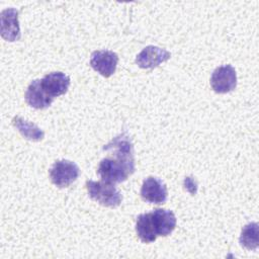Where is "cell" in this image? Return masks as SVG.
I'll return each mask as SVG.
<instances>
[{
	"mask_svg": "<svg viewBox=\"0 0 259 259\" xmlns=\"http://www.w3.org/2000/svg\"><path fill=\"white\" fill-rule=\"evenodd\" d=\"M70 82V77L63 72L49 73L40 80L44 90L52 98L65 94L69 89Z\"/></svg>",
	"mask_w": 259,
	"mask_h": 259,
	"instance_id": "10",
	"label": "cell"
},
{
	"mask_svg": "<svg viewBox=\"0 0 259 259\" xmlns=\"http://www.w3.org/2000/svg\"><path fill=\"white\" fill-rule=\"evenodd\" d=\"M259 231L257 223H249L243 227L240 235V244L248 250H256L258 248Z\"/></svg>",
	"mask_w": 259,
	"mask_h": 259,
	"instance_id": "15",
	"label": "cell"
},
{
	"mask_svg": "<svg viewBox=\"0 0 259 259\" xmlns=\"http://www.w3.org/2000/svg\"><path fill=\"white\" fill-rule=\"evenodd\" d=\"M80 175L78 165L69 160H58L50 169L52 182L60 187L65 188L71 185Z\"/></svg>",
	"mask_w": 259,
	"mask_h": 259,
	"instance_id": "3",
	"label": "cell"
},
{
	"mask_svg": "<svg viewBox=\"0 0 259 259\" xmlns=\"http://www.w3.org/2000/svg\"><path fill=\"white\" fill-rule=\"evenodd\" d=\"M210 86L214 92L225 94L233 91L237 86V73L231 65L220 66L211 74Z\"/></svg>",
	"mask_w": 259,
	"mask_h": 259,
	"instance_id": "4",
	"label": "cell"
},
{
	"mask_svg": "<svg viewBox=\"0 0 259 259\" xmlns=\"http://www.w3.org/2000/svg\"><path fill=\"white\" fill-rule=\"evenodd\" d=\"M136 232L140 240L144 243H152L157 239V235L153 228L150 212L141 213L137 218Z\"/></svg>",
	"mask_w": 259,
	"mask_h": 259,
	"instance_id": "14",
	"label": "cell"
},
{
	"mask_svg": "<svg viewBox=\"0 0 259 259\" xmlns=\"http://www.w3.org/2000/svg\"><path fill=\"white\" fill-rule=\"evenodd\" d=\"M54 98H52L42 88L40 80H33L27 87L25 91V101L26 103L35 109L48 108Z\"/></svg>",
	"mask_w": 259,
	"mask_h": 259,
	"instance_id": "12",
	"label": "cell"
},
{
	"mask_svg": "<svg viewBox=\"0 0 259 259\" xmlns=\"http://www.w3.org/2000/svg\"><path fill=\"white\" fill-rule=\"evenodd\" d=\"M135 164H130L110 156L105 157L100 161L97 173L102 181L116 184L125 181L127 177L135 172Z\"/></svg>",
	"mask_w": 259,
	"mask_h": 259,
	"instance_id": "1",
	"label": "cell"
},
{
	"mask_svg": "<svg viewBox=\"0 0 259 259\" xmlns=\"http://www.w3.org/2000/svg\"><path fill=\"white\" fill-rule=\"evenodd\" d=\"M103 151L110 153V155L116 159L130 164H135L133 143L126 133H122L113 138L103 147Z\"/></svg>",
	"mask_w": 259,
	"mask_h": 259,
	"instance_id": "6",
	"label": "cell"
},
{
	"mask_svg": "<svg viewBox=\"0 0 259 259\" xmlns=\"http://www.w3.org/2000/svg\"><path fill=\"white\" fill-rule=\"evenodd\" d=\"M140 193L143 200L155 204L165 203L168 196L166 184L161 179L153 176L144 180Z\"/></svg>",
	"mask_w": 259,
	"mask_h": 259,
	"instance_id": "7",
	"label": "cell"
},
{
	"mask_svg": "<svg viewBox=\"0 0 259 259\" xmlns=\"http://www.w3.org/2000/svg\"><path fill=\"white\" fill-rule=\"evenodd\" d=\"M1 36L7 41H15L20 38L18 10L6 8L1 11Z\"/></svg>",
	"mask_w": 259,
	"mask_h": 259,
	"instance_id": "9",
	"label": "cell"
},
{
	"mask_svg": "<svg viewBox=\"0 0 259 259\" xmlns=\"http://www.w3.org/2000/svg\"><path fill=\"white\" fill-rule=\"evenodd\" d=\"M153 228L157 236L166 237L170 235L176 227V218L173 211L156 208L150 212Z\"/></svg>",
	"mask_w": 259,
	"mask_h": 259,
	"instance_id": "11",
	"label": "cell"
},
{
	"mask_svg": "<svg viewBox=\"0 0 259 259\" xmlns=\"http://www.w3.org/2000/svg\"><path fill=\"white\" fill-rule=\"evenodd\" d=\"M170 52L155 46H148L143 49L136 58V64L142 69H154L160 64L168 61Z\"/></svg>",
	"mask_w": 259,
	"mask_h": 259,
	"instance_id": "8",
	"label": "cell"
},
{
	"mask_svg": "<svg viewBox=\"0 0 259 259\" xmlns=\"http://www.w3.org/2000/svg\"><path fill=\"white\" fill-rule=\"evenodd\" d=\"M86 188L91 199L97 201L103 206L116 207L121 203L122 195L114 184L104 181H86Z\"/></svg>",
	"mask_w": 259,
	"mask_h": 259,
	"instance_id": "2",
	"label": "cell"
},
{
	"mask_svg": "<svg viewBox=\"0 0 259 259\" xmlns=\"http://www.w3.org/2000/svg\"><path fill=\"white\" fill-rule=\"evenodd\" d=\"M12 124L26 140L38 142L41 141L45 137V133L35 123L28 121L21 116H14L12 118Z\"/></svg>",
	"mask_w": 259,
	"mask_h": 259,
	"instance_id": "13",
	"label": "cell"
},
{
	"mask_svg": "<svg viewBox=\"0 0 259 259\" xmlns=\"http://www.w3.org/2000/svg\"><path fill=\"white\" fill-rule=\"evenodd\" d=\"M118 63V56L116 53L108 50L94 51L91 54L90 65L101 76L108 78L115 73Z\"/></svg>",
	"mask_w": 259,
	"mask_h": 259,
	"instance_id": "5",
	"label": "cell"
}]
</instances>
